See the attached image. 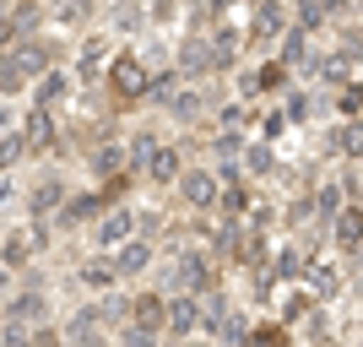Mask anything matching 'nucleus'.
<instances>
[{
    "label": "nucleus",
    "instance_id": "c756f323",
    "mask_svg": "<svg viewBox=\"0 0 363 347\" xmlns=\"http://www.w3.org/2000/svg\"><path fill=\"white\" fill-rule=\"evenodd\" d=\"M239 168H244V180H277L282 174L277 168V141H244Z\"/></svg>",
    "mask_w": 363,
    "mask_h": 347
},
{
    "label": "nucleus",
    "instance_id": "9d476101",
    "mask_svg": "<svg viewBox=\"0 0 363 347\" xmlns=\"http://www.w3.org/2000/svg\"><path fill=\"white\" fill-rule=\"evenodd\" d=\"M288 87H293V71L277 60V55H266L255 71L239 76V92H244V98H277V92H288Z\"/></svg>",
    "mask_w": 363,
    "mask_h": 347
},
{
    "label": "nucleus",
    "instance_id": "423d86ee",
    "mask_svg": "<svg viewBox=\"0 0 363 347\" xmlns=\"http://www.w3.org/2000/svg\"><path fill=\"white\" fill-rule=\"evenodd\" d=\"M0 320H16V326H44V320H55V299H49V287L16 282L11 293L0 299Z\"/></svg>",
    "mask_w": 363,
    "mask_h": 347
},
{
    "label": "nucleus",
    "instance_id": "f03ea898",
    "mask_svg": "<svg viewBox=\"0 0 363 347\" xmlns=\"http://www.w3.org/2000/svg\"><path fill=\"white\" fill-rule=\"evenodd\" d=\"M223 282V272H217V255H206V250H179V255L168 260L163 272H157V287L163 293H206V287Z\"/></svg>",
    "mask_w": 363,
    "mask_h": 347
},
{
    "label": "nucleus",
    "instance_id": "ea45409f",
    "mask_svg": "<svg viewBox=\"0 0 363 347\" xmlns=\"http://www.w3.org/2000/svg\"><path fill=\"white\" fill-rule=\"evenodd\" d=\"M157 131H152V125H136V131H130V136H125V152H130V174H136L141 180V168H147V158H152V147H157Z\"/></svg>",
    "mask_w": 363,
    "mask_h": 347
},
{
    "label": "nucleus",
    "instance_id": "a211bd4d",
    "mask_svg": "<svg viewBox=\"0 0 363 347\" xmlns=\"http://www.w3.org/2000/svg\"><path fill=\"white\" fill-rule=\"evenodd\" d=\"M108 260H114L120 282H136V277H147V272H152L157 250H152V239H147V233H136V239H125L120 250H108Z\"/></svg>",
    "mask_w": 363,
    "mask_h": 347
},
{
    "label": "nucleus",
    "instance_id": "3c124183",
    "mask_svg": "<svg viewBox=\"0 0 363 347\" xmlns=\"http://www.w3.org/2000/svg\"><path fill=\"white\" fill-rule=\"evenodd\" d=\"M309 190H315V184H309ZM309 190H303L298 201H288V211H282V223H293V228H298V223H309V217H315V196H309Z\"/></svg>",
    "mask_w": 363,
    "mask_h": 347
},
{
    "label": "nucleus",
    "instance_id": "8fccbe9b",
    "mask_svg": "<svg viewBox=\"0 0 363 347\" xmlns=\"http://www.w3.org/2000/svg\"><path fill=\"white\" fill-rule=\"evenodd\" d=\"M217 342H223V347H233V342H239V336H250V315H239V309H233V315H228L223 320V326H217Z\"/></svg>",
    "mask_w": 363,
    "mask_h": 347
},
{
    "label": "nucleus",
    "instance_id": "f8f14e48",
    "mask_svg": "<svg viewBox=\"0 0 363 347\" xmlns=\"http://www.w3.org/2000/svg\"><path fill=\"white\" fill-rule=\"evenodd\" d=\"M184 141H157L152 147V158H147V168H141V184H157V190H168V184L184 174Z\"/></svg>",
    "mask_w": 363,
    "mask_h": 347
},
{
    "label": "nucleus",
    "instance_id": "72a5a7b5",
    "mask_svg": "<svg viewBox=\"0 0 363 347\" xmlns=\"http://www.w3.org/2000/svg\"><path fill=\"white\" fill-rule=\"evenodd\" d=\"M92 309H98V320H104L108 331H120L125 320H130V293H125V287H108V293H92Z\"/></svg>",
    "mask_w": 363,
    "mask_h": 347
},
{
    "label": "nucleus",
    "instance_id": "39448f33",
    "mask_svg": "<svg viewBox=\"0 0 363 347\" xmlns=\"http://www.w3.org/2000/svg\"><path fill=\"white\" fill-rule=\"evenodd\" d=\"M288 0H255L250 6V28H244V49H255V55H266V49L282 38V28H288Z\"/></svg>",
    "mask_w": 363,
    "mask_h": 347
},
{
    "label": "nucleus",
    "instance_id": "4d7b16f0",
    "mask_svg": "<svg viewBox=\"0 0 363 347\" xmlns=\"http://www.w3.org/2000/svg\"><path fill=\"white\" fill-rule=\"evenodd\" d=\"M342 190H347V201H358V206H363V163H347V174H342Z\"/></svg>",
    "mask_w": 363,
    "mask_h": 347
},
{
    "label": "nucleus",
    "instance_id": "20e7f679",
    "mask_svg": "<svg viewBox=\"0 0 363 347\" xmlns=\"http://www.w3.org/2000/svg\"><path fill=\"white\" fill-rule=\"evenodd\" d=\"M217 174H212V163H184V174L174 180V196H179V206H190L196 217H212L217 211Z\"/></svg>",
    "mask_w": 363,
    "mask_h": 347
},
{
    "label": "nucleus",
    "instance_id": "7ed1b4c3",
    "mask_svg": "<svg viewBox=\"0 0 363 347\" xmlns=\"http://www.w3.org/2000/svg\"><path fill=\"white\" fill-rule=\"evenodd\" d=\"M22 141H28V163L33 158H65V120L60 109H44V104H28L22 114Z\"/></svg>",
    "mask_w": 363,
    "mask_h": 347
},
{
    "label": "nucleus",
    "instance_id": "a878e982",
    "mask_svg": "<svg viewBox=\"0 0 363 347\" xmlns=\"http://www.w3.org/2000/svg\"><path fill=\"white\" fill-rule=\"evenodd\" d=\"M49 16L71 33H87L98 28V16H104V0H49Z\"/></svg>",
    "mask_w": 363,
    "mask_h": 347
},
{
    "label": "nucleus",
    "instance_id": "1a4fd4ad",
    "mask_svg": "<svg viewBox=\"0 0 363 347\" xmlns=\"http://www.w3.org/2000/svg\"><path fill=\"white\" fill-rule=\"evenodd\" d=\"M11 55L22 60V76H28V87L49 71V65H60V44H55L49 33H28V38H16Z\"/></svg>",
    "mask_w": 363,
    "mask_h": 347
},
{
    "label": "nucleus",
    "instance_id": "338daca9",
    "mask_svg": "<svg viewBox=\"0 0 363 347\" xmlns=\"http://www.w3.org/2000/svg\"><path fill=\"white\" fill-rule=\"evenodd\" d=\"M250 6H255V0H250Z\"/></svg>",
    "mask_w": 363,
    "mask_h": 347
},
{
    "label": "nucleus",
    "instance_id": "6e6d98bb",
    "mask_svg": "<svg viewBox=\"0 0 363 347\" xmlns=\"http://www.w3.org/2000/svg\"><path fill=\"white\" fill-rule=\"evenodd\" d=\"M33 326H16V320H0V347H28Z\"/></svg>",
    "mask_w": 363,
    "mask_h": 347
},
{
    "label": "nucleus",
    "instance_id": "052dcab7",
    "mask_svg": "<svg viewBox=\"0 0 363 347\" xmlns=\"http://www.w3.org/2000/svg\"><path fill=\"white\" fill-rule=\"evenodd\" d=\"M16 38H22V33H16V22H11V16H6V11H0V49H11Z\"/></svg>",
    "mask_w": 363,
    "mask_h": 347
},
{
    "label": "nucleus",
    "instance_id": "a18cd8bd",
    "mask_svg": "<svg viewBox=\"0 0 363 347\" xmlns=\"http://www.w3.org/2000/svg\"><path fill=\"white\" fill-rule=\"evenodd\" d=\"M108 347H163V331H147V326H130V320H125L120 331L108 336Z\"/></svg>",
    "mask_w": 363,
    "mask_h": 347
},
{
    "label": "nucleus",
    "instance_id": "7c9ffc66",
    "mask_svg": "<svg viewBox=\"0 0 363 347\" xmlns=\"http://www.w3.org/2000/svg\"><path fill=\"white\" fill-rule=\"evenodd\" d=\"M298 76H315V82H325V87H342L352 76V60L342 55V49H325V55H309V65H303Z\"/></svg>",
    "mask_w": 363,
    "mask_h": 347
},
{
    "label": "nucleus",
    "instance_id": "f3484780",
    "mask_svg": "<svg viewBox=\"0 0 363 347\" xmlns=\"http://www.w3.org/2000/svg\"><path fill=\"white\" fill-rule=\"evenodd\" d=\"M163 336H168V342H190V336H201V304H196V293H168Z\"/></svg>",
    "mask_w": 363,
    "mask_h": 347
},
{
    "label": "nucleus",
    "instance_id": "aec40b11",
    "mask_svg": "<svg viewBox=\"0 0 363 347\" xmlns=\"http://www.w3.org/2000/svg\"><path fill=\"white\" fill-rule=\"evenodd\" d=\"M76 87H82V82H76V71H71V65H49V71L38 76V82H33V104L60 109V104H71V98H76Z\"/></svg>",
    "mask_w": 363,
    "mask_h": 347
},
{
    "label": "nucleus",
    "instance_id": "c03bdc74",
    "mask_svg": "<svg viewBox=\"0 0 363 347\" xmlns=\"http://www.w3.org/2000/svg\"><path fill=\"white\" fill-rule=\"evenodd\" d=\"M22 87H28V76H22V60H16L11 49H0V98H16Z\"/></svg>",
    "mask_w": 363,
    "mask_h": 347
},
{
    "label": "nucleus",
    "instance_id": "dca6fc26",
    "mask_svg": "<svg viewBox=\"0 0 363 347\" xmlns=\"http://www.w3.org/2000/svg\"><path fill=\"white\" fill-rule=\"evenodd\" d=\"M174 71L184 76V82H206L212 76V44H206V33H184L179 49H174Z\"/></svg>",
    "mask_w": 363,
    "mask_h": 347
},
{
    "label": "nucleus",
    "instance_id": "37998d69",
    "mask_svg": "<svg viewBox=\"0 0 363 347\" xmlns=\"http://www.w3.org/2000/svg\"><path fill=\"white\" fill-rule=\"evenodd\" d=\"M288 16H293V28H303V33H325L331 28L325 11H320V0H288Z\"/></svg>",
    "mask_w": 363,
    "mask_h": 347
},
{
    "label": "nucleus",
    "instance_id": "5fc2aeb1",
    "mask_svg": "<svg viewBox=\"0 0 363 347\" xmlns=\"http://www.w3.org/2000/svg\"><path fill=\"white\" fill-rule=\"evenodd\" d=\"M288 131H293V125L282 120V109H272V114L260 120V141H282V136H288Z\"/></svg>",
    "mask_w": 363,
    "mask_h": 347
},
{
    "label": "nucleus",
    "instance_id": "9b49d317",
    "mask_svg": "<svg viewBox=\"0 0 363 347\" xmlns=\"http://www.w3.org/2000/svg\"><path fill=\"white\" fill-rule=\"evenodd\" d=\"M60 331H65V347H108V336H114V331L104 326V320H98L92 299H87V304H76L71 315H65V326H60Z\"/></svg>",
    "mask_w": 363,
    "mask_h": 347
},
{
    "label": "nucleus",
    "instance_id": "bb28decb",
    "mask_svg": "<svg viewBox=\"0 0 363 347\" xmlns=\"http://www.w3.org/2000/svg\"><path fill=\"white\" fill-rule=\"evenodd\" d=\"M76 287H87V293H108V287H120V272H114L108 250H98V255H87V260H76Z\"/></svg>",
    "mask_w": 363,
    "mask_h": 347
},
{
    "label": "nucleus",
    "instance_id": "e433bc0d",
    "mask_svg": "<svg viewBox=\"0 0 363 347\" xmlns=\"http://www.w3.org/2000/svg\"><path fill=\"white\" fill-rule=\"evenodd\" d=\"M309 196H315V223H320V228H325V223L336 217V211L347 206V190H342V180H325V184H315Z\"/></svg>",
    "mask_w": 363,
    "mask_h": 347
},
{
    "label": "nucleus",
    "instance_id": "bf43d9fd",
    "mask_svg": "<svg viewBox=\"0 0 363 347\" xmlns=\"http://www.w3.org/2000/svg\"><path fill=\"white\" fill-rule=\"evenodd\" d=\"M16 196H22V184H16V180H11V174H0V211L11 206V201H16Z\"/></svg>",
    "mask_w": 363,
    "mask_h": 347
},
{
    "label": "nucleus",
    "instance_id": "4c0bfd02",
    "mask_svg": "<svg viewBox=\"0 0 363 347\" xmlns=\"http://www.w3.org/2000/svg\"><path fill=\"white\" fill-rule=\"evenodd\" d=\"M331 114L336 120H358L363 114V82L358 76H347L342 87H331Z\"/></svg>",
    "mask_w": 363,
    "mask_h": 347
},
{
    "label": "nucleus",
    "instance_id": "a19ab883",
    "mask_svg": "<svg viewBox=\"0 0 363 347\" xmlns=\"http://www.w3.org/2000/svg\"><path fill=\"white\" fill-rule=\"evenodd\" d=\"M22 163H28V141H22V125H11L0 131V174H16Z\"/></svg>",
    "mask_w": 363,
    "mask_h": 347
},
{
    "label": "nucleus",
    "instance_id": "393cba45",
    "mask_svg": "<svg viewBox=\"0 0 363 347\" xmlns=\"http://www.w3.org/2000/svg\"><path fill=\"white\" fill-rule=\"evenodd\" d=\"M272 55L288 65L293 76H298L303 65H309V55H315V33H303V28H293V22H288V28H282V38L272 44Z\"/></svg>",
    "mask_w": 363,
    "mask_h": 347
},
{
    "label": "nucleus",
    "instance_id": "5701e85b",
    "mask_svg": "<svg viewBox=\"0 0 363 347\" xmlns=\"http://www.w3.org/2000/svg\"><path fill=\"white\" fill-rule=\"evenodd\" d=\"M206 44H212V76H228V71H239V55H244V33L233 28V22H217V28L206 33Z\"/></svg>",
    "mask_w": 363,
    "mask_h": 347
},
{
    "label": "nucleus",
    "instance_id": "f704fd0d",
    "mask_svg": "<svg viewBox=\"0 0 363 347\" xmlns=\"http://www.w3.org/2000/svg\"><path fill=\"white\" fill-rule=\"evenodd\" d=\"M179 82H184V76L174 71V65H157V71L147 76V98H141V104H147V109H157V114H163V109H168V98L179 92Z\"/></svg>",
    "mask_w": 363,
    "mask_h": 347
},
{
    "label": "nucleus",
    "instance_id": "4468645a",
    "mask_svg": "<svg viewBox=\"0 0 363 347\" xmlns=\"http://www.w3.org/2000/svg\"><path fill=\"white\" fill-rule=\"evenodd\" d=\"M320 158H336V163H363V114L358 120H336L320 141Z\"/></svg>",
    "mask_w": 363,
    "mask_h": 347
},
{
    "label": "nucleus",
    "instance_id": "0eeeda50",
    "mask_svg": "<svg viewBox=\"0 0 363 347\" xmlns=\"http://www.w3.org/2000/svg\"><path fill=\"white\" fill-rule=\"evenodd\" d=\"M104 211H108V201H104L98 184H92V190H65L60 211H55V228H60V233H76V228H92Z\"/></svg>",
    "mask_w": 363,
    "mask_h": 347
},
{
    "label": "nucleus",
    "instance_id": "f257e3e1",
    "mask_svg": "<svg viewBox=\"0 0 363 347\" xmlns=\"http://www.w3.org/2000/svg\"><path fill=\"white\" fill-rule=\"evenodd\" d=\"M147 76H152V65L141 60L136 49H114L108 65H104L108 104H114V109H141V98H147Z\"/></svg>",
    "mask_w": 363,
    "mask_h": 347
},
{
    "label": "nucleus",
    "instance_id": "49530a36",
    "mask_svg": "<svg viewBox=\"0 0 363 347\" xmlns=\"http://www.w3.org/2000/svg\"><path fill=\"white\" fill-rule=\"evenodd\" d=\"M303 336H309V342H331V309H325V304H309V315H303Z\"/></svg>",
    "mask_w": 363,
    "mask_h": 347
},
{
    "label": "nucleus",
    "instance_id": "ddd939ff",
    "mask_svg": "<svg viewBox=\"0 0 363 347\" xmlns=\"http://www.w3.org/2000/svg\"><path fill=\"white\" fill-rule=\"evenodd\" d=\"M125 239H136V206L120 201V206H108L98 223H92V244L98 250H120Z\"/></svg>",
    "mask_w": 363,
    "mask_h": 347
},
{
    "label": "nucleus",
    "instance_id": "680f3d73",
    "mask_svg": "<svg viewBox=\"0 0 363 347\" xmlns=\"http://www.w3.org/2000/svg\"><path fill=\"white\" fill-rule=\"evenodd\" d=\"M11 125H16V104H11V98H0V131H11Z\"/></svg>",
    "mask_w": 363,
    "mask_h": 347
},
{
    "label": "nucleus",
    "instance_id": "c85d7f7f",
    "mask_svg": "<svg viewBox=\"0 0 363 347\" xmlns=\"http://www.w3.org/2000/svg\"><path fill=\"white\" fill-rule=\"evenodd\" d=\"M250 206H255V184L250 180H228L223 190H217V217H223V223H244Z\"/></svg>",
    "mask_w": 363,
    "mask_h": 347
},
{
    "label": "nucleus",
    "instance_id": "69168bd1",
    "mask_svg": "<svg viewBox=\"0 0 363 347\" xmlns=\"http://www.w3.org/2000/svg\"><path fill=\"white\" fill-rule=\"evenodd\" d=\"M6 228H11V223H6V217H0V233H6Z\"/></svg>",
    "mask_w": 363,
    "mask_h": 347
},
{
    "label": "nucleus",
    "instance_id": "09e8293b",
    "mask_svg": "<svg viewBox=\"0 0 363 347\" xmlns=\"http://www.w3.org/2000/svg\"><path fill=\"white\" fill-rule=\"evenodd\" d=\"M309 293H288V299H282V309H277V320H282V326H298L303 315H309Z\"/></svg>",
    "mask_w": 363,
    "mask_h": 347
},
{
    "label": "nucleus",
    "instance_id": "de8ad7c7",
    "mask_svg": "<svg viewBox=\"0 0 363 347\" xmlns=\"http://www.w3.org/2000/svg\"><path fill=\"white\" fill-rule=\"evenodd\" d=\"M336 33H342V44H336V49L358 65V60H363V22H352V16H347V22H336Z\"/></svg>",
    "mask_w": 363,
    "mask_h": 347
},
{
    "label": "nucleus",
    "instance_id": "0e129e2a",
    "mask_svg": "<svg viewBox=\"0 0 363 347\" xmlns=\"http://www.w3.org/2000/svg\"><path fill=\"white\" fill-rule=\"evenodd\" d=\"M184 347H212V342H196V336H190V342H184Z\"/></svg>",
    "mask_w": 363,
    "mask_h": 347
},
{
    "label": "nucleus",
    "instance_id": "2eb2a0df",
    "mask_svg": "<svg viewBox=\"0 0 363 347\" xmlns=\"http://www.w3.org/2000/svg\"><path fill=\"white\" fill-rule=\"evenodd\" d=\"M104 65H108V33H82L76 38V82L87 87H104Z\"/></svg>",
    "mask_w": 363,
    "mask_h": 347
},
{
    "label": "nucleus",
    "instance_id": "58836bf2",
    "mask_svg": "<svg viewBox=\"0 0 363 347\" xmlns=\"http://www.w3.org/2000/svg\"><path fill=\"white\" fill-rule=\"evenodd\" d=\"M303 287H309V299H336V287H342V277L331 272V266H320V260H303Z\"/></svg>",
    "mask_w": 363,
    "mask_h": 347
},
{
    "label": "nucleus",
    "instance_id": "6ab92c4d",
    "mask_svg": "<svg viewBox=\"0 0 363 347\" xmlns=\"http://www.w3.org/2000/svg\"><path fill=\"white\" fill-rule=\"evenodd\" d=\"M206 109H212V92L201 87V82H179V92H174V98H168V120L174 125H201L206 120Z\"/></svg>",
    "mask_w": 363,
    "mask_h": 347
},
{
    "label": "nucleus",
    "instance_id": "864d4df0",
    "mask_svg": "<svg viewBox=\"0 0 363 347\" xmlns=\"http://www.w3.org/2000/svg\"><path fill=\"white\" fill-rule=\"evenodd\" d=\"M28 347H65V331H60V326H55V320H44V326H33Z\"/></svg>",
    "mask_w": 363,
    "mask_h": 347
},
{
    "label": "nucleus",
    "instance_id": "cd10ccee",
    "mask_svg": "<svg viewBox=\"0 0 363 347\" xmlns=\"http://www.w3.org/2000/svg\"><path fill=\"white\" fill-rule=\"evenodd\" d=\"M163 315H168V293H163V287H141V293H130V326L163 331Z\"/></svg>",
    "mask_w": 363,
    "mask_h": 347
},
{
    "label": "nucleus",
    "instance_id": "79ce46f5",
    "mask_svg": "<svg viewBox=\"0 0 363 347\" xmlns=\"http://www.w3.org/2000/svg\"><path fill=\"white\" fill-rule=\"evenodd\" d=\"M44 11H49L44 0H11V11H6V16H11V22H16V33L28 38V33H38V28H44Z\"/></svg>",
    "mask_w": 363,
    "mask_h": 347
},
{
    "label": "nucleus",
    "instance_id": "e2e57ef3",
    "mask_svg": "<svg viewBox=\"0 0 363 347\" xmlns=\"http://www.w3.org/2000/svg\"><path fill=\"white\" fill-rule=\"evenodd\" d=\"M11 287H16V272H6V266H0V299H6Z\"/></svg>",
    "mask_w": 363,
    "mask_h": 347
},
{
    "label": "nucleus",
    "instance_id": "2f4dec72",
    "mask_svg": "<svg viewBox=\"0 0 363 347\" xmlns=\"http://www.w3.org/2000/svg\"><path fill=\"white\" fill-rule=\"evenodd\" d=\"M33 260H38V250H33L28 228H6V233H0V266H6V272H22Z\"/></svg>",
    "mask_w": 363,
    "mask_h": 347
},
{
    "label": "nucleus",
    "instance_id": "4be33fe9",
    "mask_svg": "<svg viewBox=\"0 0 363 347\" xmlns=\"http://www.w3.org/2000/svg\"><path fill=\"white\" fill-rule=\"evenodd\" d=\"M98 22H108L114 38H136V33L152 28V22H147V0H108Z\"/></svg>",
    "mask_w": 363,
    "mask_h": 347
},
{
    "label": "nucleus",
    "instance_id": "603ef678",
    "mask_svg": "<svg viewBox=\"0 0 363 347\" xmlns=\"http://www.w3.org/2000/svg\"><path fill=\"white\" fill-rule=\"evenodd\" d=\"M250 336H255L260 347H288V326H282V320H272V326H250Z\"/></svg>",
    "mask_w": 363,
    "mask_h": 347
},
{
    "label": "nucleus",
    "instance_id": "6e6552de",
    "mask_svg": "<svg viewBox=\"0 0 363 347\" xmlns=\"http://www.w3.org/2000/svg\"><path fill=\"white\" fill-rule=\"evenodd\" d=\"M65 190H71V184H65L60 168H38L33 184L22 190V211H28V217H55L60 201H65Z\"/></svg>",
    "mask_w": 363,
    "mask_h": 347
},
{
    "label": "nucleus",
    "instance_id": "473e14b6",
    "mask_svg": "<svg viewBox=\"0 0 363 347\" xmlns=\"http://www.w3.org/2000/svg\"><path fill=\"white\" fill-rule=\"evenodd\" d=\"M277 109H282V120H288L293 131H298V125H309V120L320 114V98H315L309 87H298V82H293V87L282 92V104H277Z\"/></svg>",
    "mask_w": 363,
    "mask_h": 347
},
{
    "label": "nucleus",
    "instance_id": "b1692460",
    "mask_svg": "<svg viewBox=\"0 0 363 347\" xmlns=\"http://www.w3.org/2000/svg\"><path fill=\"white\" fill-rule=\"evenodd\" d=\"M87 168H92V180H98V184H104V180H114V174H125V168H130V152H125V136H104L98 147H92Z\"/></svg>",
    "mask_w": 363,
    "mask_h": 347
},
{
    "label": "nucleus",
    "instance_id": "412c9836",
    "mask_svg": "<svg viewBox=\"0 0 363 347\" xmlns=\"http://www.w3.org/2000/svg\"><path fill=\"white\" fill-rule=\"evenodd\" d=\"M325 239H331L342 255H358V250H363V206H358V201H347V206L325 223Z\"/></svg>",
    "mask_w": 363,
    "mask_h": 347
},
{
    "label": "nucleus",
    "instance_id": "c9c22d12",
    "mask_svg": "<svg viewBox=\"0 0 363 347\" xmlns=\"http://www.w3.org/2000/svg\"><path fill=\"white\" fill-rule=\"evenodd\" d=\"M303 250L298 244H282V250H272V255H266V272H272V282H298L303 277Z\"/></svg>",
    "mask_w": 363,
    "mask_h": 347
},
{
    "label": "nucleus",
    "instance_id": "13d9d810",
    "mask_svg": "<svg viewBox=\"0 0 363 347\" xmlns=\"http://www.w3.org/2000/svg\"><path fill=\"white\" fill-rule=\"evenodd\" d=\"M352 6H358V0H320V11H325V22H331V28H336V22H347Z\"/></svg>",
    "mask_w": 363,
    "mask_h": 347
}]
</instances>
